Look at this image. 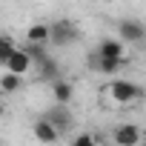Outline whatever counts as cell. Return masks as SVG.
Returning a JSON list of instances; mask_svg holds the SVG:
<instances>
[{"instance_id":"8","label":"cell","mask_w":146,"mask_h":146,"mask_svg":"<svg viewBox=\"0 0 146 146\" xmlns=\"http://www.w3.org/2000/svg\"><path fill=\"white\" fill-rule=\"evenodd\" d=\"M32 135H35V140H40V143H57L60 140V132L46 120V117H40V120H35V126H32Z\"/></svg>"},{"instance_id":"11","label":"cell","mask_w":146,"mask_h":146,"mask_svg":"<svg viewBox=\"0 0 146 146\" xmlns=\"http://www.w3.org/2000/svg\"><path fill=\"white\" fill-rule=\"evenodd\" d=\"M35 66V75H37V80H54L57 75H60V66H57V60L49 54V57H43V60H37V63H32Z\"/></svg>"},{"instance_id":"13","label":"cell","mask_w":146,"mask_h":146,"mask_svg":"<svg viewBox=\"0 0 146 146\" xmlns=\"http://www.w3.org/2000/svg\"><path fill=\"white\" fill-rule=\"evenodd\" d=\"M20 86H23V78H20V75L3 72V78H0V92H3V95H15Z\"/></svg>"},{"instance_id":"14","label":"cell","mask_w":146,"mask_h":146,"mask_svg":"<svg viewBox=\"0 0 146 146\" xmlns=\"http://www.w3.org/2000/svg\"><path fill=\"white\" fill-rule=\"evenodd\" d=\"M26 52H29L32 63H37V60L49 57V49H46V43H29V46H26Z\"/></svg>"},{"instance_id":"15","label":"cell","mask_w":146,"mask_h":146,"mask_svg":"<svg viewBox=\"0 0 146 146\" xmlns=\"http://www.w3.org/2000/svg\"><path fill=\"white\" fill-rule=\"evenodd\" d=\"M15 49V40L9 37V35H0V63H3L6 60V54Z\"/></svg>"},{"instance_id":"12","label":"cell","mask_w":146,"mask_h":146,"mask_svg":"<svg viewBox=\"0 0 146 146\" xmlns=\"http://www.w3.org/2000/svg\"><path fill=\"white\" fill-rule=\"evenodd\" d=\"M26 40L29 43H49V23H32L26 29Z\"/></svg>"},{"instance_id":"3","label":"cell","mask_w":146,"mask_h":146,"mask_svg":"<svg viewBox=\"0 0 146 146\" xmlns=\"http://www.w3.org/2000/svg\"><path fill=\"white\" fill-rule=\"evenodd\" d=\"M3 66H6V72H12V75H29L32 72V57H29V52L26 49H12L9 54H6V60H3Z\"/></svg>"},{"instance_id":"9","label":"cell","mask_w":146,"mask_h":146,"mask_svg":"<svg viewBox=\"0 0 146 146\" xmlns=\"http://www.w3.org/2000/svg\"><path fill=\"white\" fill-rule=\"evenodd\" d=\"M95 54L98 57H126V43L123 40H115V37H106V40L98 43Z\"/></svg>"},{"instance_id":"2","label":"cell","mask_w":146,"mask_h":146,"mask_svg":"<svg viewBox=\"0 0 146 146\" xmlns=\"http://www.w3.org/2000/svg\"><path fill=\"white\" fill-rule=\"evenodd\" d=\"M75 40H78V26L72 20H54V23H49V43L54 49H66Z\"/></svg>"},{"instance_id":"4","label":"cell","mask_w":146,"mask_h":146,"mask_svg":"<svg viewBox=\"0 0 146 146\" xmlns=\"http://www.w3.org/2000/svg\"><path fill=\"white\" fill-rule=\"evenodd\" d=\"M117 40H123V43H143V37H146V26L140 23V20H135V17H126V20H120L117 23Z\"/></svg>"},{"instance_id":"1","label":"cell","mask_w":146,"mask_h":146,"mask_svg":"<svg viewBox=\"0 0 146 146\" xmlns=\"http://www.w3.org/2000/svg\"><path fill=\"white\" fill-rule=\"evenodd\" d=\"M103 95H106L112 103H117V106H129V103H135V100L143 98V89H140L137 83H132V80L115 78V80L103 89Z\"/></svg>"},{"instance_id":"10","label":"cell","mask_w":146,"mask_h":146,"mask_svg":"<svg viewBox=\"0 0 146 146\" xmlns=\"http://www.w3.org/2000/svg\"><path fill=\"white\" fill-rule=\"evenodd\" d=\"M52 98H54V103H66V106H69L72 98H75V86L57 75V78L52 80Z\"/></svg>"},{"instance_id":"17","label":"cell","mask_w":146,"mask_h":146,"mask_svg":"<svg viewBox=\"0 0 146 146\" xmlns=\"http://www.w3.org/2000/svg\"><path fill=\"white\" fill-rule=\"evenodd\" d=\"M3 115H6V103H3V100H0V117H3Z\"/></svg>"},{"instance_id":"5","label":"cell","mask_w":146,"mask_h":146,"mask_svg":"<svg viewBox=\"0 0 146 146\" xmlns=\"http://www.w3.org/2000/svg\"><path fill=\"white\" fill-rule=\"evenodd\" d=\"M46 120H49L60 135H63V132H69V129H72V123H75V117H72V112L66 109V103H54V106L49 109Z\"/></svg>"},{"instance_id":"7","label":"cell","mask_w":146,"mask_h":146,"mask_svg":"<svg viewBox=\"0 0 146 146\" xmlns=\"http://www.w3.org/2000/svg\"><path fill=\"white\" fill-rule=\"evenodd\" d=\"M92 66H95V72H100V75L112 78V75H120V72H123L126 57H98V54H95Z\"/></svg>"},{"instance_id":"6","label":"cell","mask_w":146,"mask_h":146,"mask_svg":"<svg viewBox=\"0 0 146 146\" xmlns=\"http://www.w3.org/2000/svg\"><path fill=\"white\" fill-rule=\"evenodd\" d=\"M112 140H115L117 146H137V143L143 140V132H140L135 123H123V126H117V129H115Z\"/></svg>"},{"instance_id":"16","label":"cell","mask_w":146,"mask_h":146,"mask_svg":"<svg viewBox=\"0 0 146 146\" xmlns=\"http://www.w3.org/2000/svg\"><path fill=\"white\" fill-rule=\"evenodd\" d=\"M95 143H98L95 135H78L75 137V146H95Z\"/></svg>"}]
</instances>
